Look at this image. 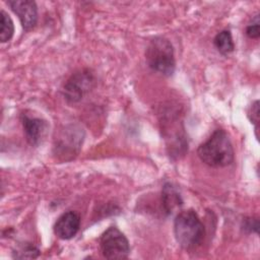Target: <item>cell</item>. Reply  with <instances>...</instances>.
I'll return each mask as SVG.
<instances>
[{"instance_id": "1", "label": "cell", "mask_w": 260, "mask_h": 260, "mask_svg": "<svg viewBox=\"0 0 260 260\" xmlns=\"http://www.w3.org/2000/svg\"><path fill=\"white\" fill-rule=\"evenodd\" d=\"M197 154L201 161L212 168L230 166L235 158L231 139L222 129H216L205 142L200 144Z\"/></svg>"}, {"instance_id": "2", "label": "cell", "mask_w": 260, "mask_h": 260, "mask_svg": "<svg viewBox=\"0 0 260 260\" xmlns=\"http://www.w3.org/2000/svg\"><path fill=\"white\" fill-rule=\"evenodd\" d=\"M174 234L178 244L185 250L200 246L205 236L204 225L198 214L192 210L181 211L174 221Z\"/></svg>"}, {"instance_id": "3", "label": "cell", "mask_w": 260, "mask_h": 260, "mask_svg": "<svg viewBox=\"0 0 260 260\" xmlns=\"http://www.w3.org/2000/svg\"><path fill=\"white\" fill-rule=\"evenodd\" d=\"M145 60L153 71L166 76H171L176 68L173 46L169 40L161 37L149 42L145 51Z\"/></svg>"}, {"instance_id": "4", "label": "cell", "mask_w": 260, "mask_h": 260, "mask_svg": "<svg viewBox=\"0 0 260 260\" xmlns=\"http://www.w3.org/2000/svg\"><path fill=\"white\" fill-rule=\"evenodd\" d=\"M100 247L104 257L108 259H124L130 252L125 235L116 226H110L100 239Z\"/></svg>"}, {"instance_id": "5", "label": "cell", "mask_w": 260, "mask_h": 260, "mask_svg": "<svg viewBox=\"0 0 260 260\" xmlns=\"http://www.w3.org/2000/svg\"><path fill=\"white\" fill-rule=\"evenodd\" d=\"M94 77L88 70H80L75 72L66 81L63 87V94L67 102H79L83 95L93 86Z\"/></svg>"}, {"instance_id": "6", "label": "cell", "mask_w": 260, "mask_h": 260, "mask_svg": "<svg viewBox=\"0 0 260 260\" xmlns=\"http://www.w3.org/2000/svg\"><path fill=\"white\" fill-rule=\"evenodd\" d=\"M7 4L18 16L22 27L29 30L35 27L38 21V8L35 1L30 0H9Z\"/></svg>"}, {"instance_id": "7", "label": "cell", "mask_w": 260, "mask_h": 260, "mask_svg": "<svg viewBox=\"0 0 260 260\" xmlns=\"http://www.w3.org/2000/svg\"><path fill=\"white\" fill-rule=\"evenodd\" d=\"M81 133L82 131H80V129H75L74 126H70L63 131L55 145L56 153L63 155L65 158L67 155L76 154L82 142Z\"/></svg>"}, {"instance_id": "8", "label": "cell", "mask_w": 260, "mask_h": 260, "mask_svg": "<svg viewBox=\"0 0 260 260\" xmlns=\"http://www.w3.org/2000/svg\"><path fill=\"white\" fill-rule=\"evenodd\" d=\"M79 228V214L75 211H67L56 220L54 224V234L62 240H69L77 234Z\"/></svg>"}, {"instance_id": "9", "label": "cell", "mask_w": 260, "mask_h": 260, "mask_svg": "<svg viewBox=\"0 0 260 260\" xmlns=\"http://www.w3.org/2000/svg\"><path fill=\"white\" fill-rule=\"evenodd\" d=\"M21 121L28 143L31 145H38L47 133V122L40 118L28 117L27 115H22Z\"/></svg>"}, {"instance_id": "10", "label": "cell", "mask_w": 260, "mask_h": 260, "mask_svg": "<svg viewBox=\"0 0 260 260\" xmlns=\"http://www.w3.org/2000/svg\"><path fill=\"white\" fill-rule=\"evenodd\" d=\"M161 204L164 206L165 211L168 214L173 213L177 208H180L183 204V200L181 198L180 193L170 183L165 184L162 187Z\"/></svg>"}, {"instance_id": "11", "label": "cell", "mask_w": 260, "mask_h": 260, "mask_svg": "<svg viewBox=\"0 0 260 260\" xmlns=\"http://www.w3.org/2000/svg\"><path fill=\"white\" fill-rule=\"evenodd\" d=\"M213 44L215 46V48L217 49V51L219 53H221L222 55H228L230 53H232L235 49V44L233 41V37L230 30L228 29H223L221 31H219L214 40H213Z\"/></svg>"}, {"instance_id": "12", "label": "cell", "mask_w": 260, "mask_h": 260, "mask_svg": "<svg viewBox=\"0 0 260 260\" xmlns=\"http://www.w3.org/2000/svg\"><path fill=\"white\" fill-rule=\"evenodd\" d=\"M14 32V24L11 17L4 11H0V41L8 42Z\"/></svg>"}, {"instance_id": "13", "label": "cell", "mask_w": 260, "mask_h": 260, "mask_svg": "<svg viewBox=\"0 0 260 260\" xmlns=\"http://www.w3.org/2000/svg\"><path fill=\"white\" fill-rule=\"evenodd\" d=\"M13 258L16 259H27V258H37L40 255V250L31 244H22L19 245L12 252Z\"/></svg>"}, {"instance_id": "14", "label": "cell", "mask_w": 260, "mask_h": 260, "mask_svg": "<svg viewBox=\"0 0 260 260\" xmlns=\"http://www.w3.org/2000/svg\"><path fill=\"white\" fill-rule=\"evenodd\" d=\"M251 122L255 125L256 131H258V124H259V102L256 101L252 104L250 107V110L248 112Z\"/></svg>"}, {"instance_id": "15", "label": "cell", "mask_w": 260, "mask_h": 260, "mask_svg": "<svg viewBox=\"0 0 260 260\" xmlns=\"http://www.w3.org/2000/svg\"><path fill=\"white\" fill-rule=\"evenodd\" d=\"M246 35L250 39H258L260 36V28H259V21L253 22L246 27Z\"/></svg>"}, {"instance_id": "16", "label": "cell", "mask_w": 260, "mask_h": 260, "mask_svg": "<svg viewBox=\"0 0 260 260\" xmlns=\"http://www.w3.org/2000/svg\"><path fill=\"white\" fill-rule=\"evenodd\" d=\"M244 230H248L249 232H255V233H258V228H259V224H258V218L257 217H249V218H246L244 220Z\"/></svg>"}]
</instances>
